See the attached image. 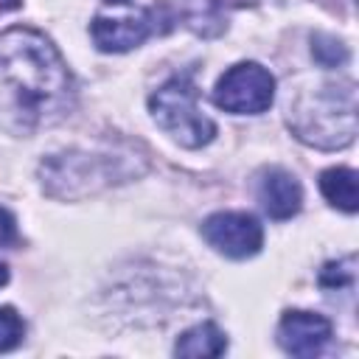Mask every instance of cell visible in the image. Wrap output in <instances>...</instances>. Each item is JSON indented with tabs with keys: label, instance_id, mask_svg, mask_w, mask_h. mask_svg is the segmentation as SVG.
Returning <instances> with one entry per match:
<instances>
[{
	"label": "cell",
	"instance_id": "e0dca14e",
	"mask_svg": "<svg viewBox=\"0 0 359 359\" xmlns=\"http://www.w3.org/2000/svg\"><path fill=\"white\" fill-rule=\"evenodd\" d=\"M107 3H126V0H107Z\"/></svg>",
	"mask_w": 359,
	"mask_h": 359
},
{
	"label": "cell",
	"instance_id": "9a60e30c",
	"mask_svg": "<svg viewBox=\"0 0 359 359\" xmlns=\"http://www.w3.org/2000/svg\"><path fill=\"white\" fill-rule=\"evenodd\" d=\"M22 0H0V14L3 11H11V8H20Z\"/></svg>",
	"mask_w": 359,
	"mask_h": 359
},
{
	"label": "cell",
	"instance_id": "ba28073f",
	"mask_svg": "<svg viewBox=\"0 0 359 359\" xmlns=\"http://www.w3.org/2000/svg\"><path fill=\"white\" fill-rule=\"evenodd\" d=\"M258 202L272 219H292L300 205H303V191L300 182L283 171V168H269L258 180Z\"/></svg>",
	"mask_w": 359,
	"mask_h": 359
},
{
	"label": "cell",
	"instance_id": "9c48e42d",
	"mask_svg": "<svg viewBox=\"0 0 359 359\" xmlns=\"http://www.w3.org/2000/svg\"><path fill=\"white\" fill-rule=\"evenodd\" d=\"M320 191L334 208H339L345 213H356L359 194H356V171L353 168H342L339 165V168L323 171L320 174Z\"/></svg>",
	"mask_w": 359,
	"mask_h": 359
},
{
	"label": "cell",
	"instance_id": "52a82bcc",
	"mask_svg": "<svg viewBox=\"0 0 359 359\" xmlns=\"http://www.w3.org/2000/svg\"><path fill=\"white\" fill-rule=\"evenodd\" d=\"M331 339V323L314 311H286L278 325V342L292 356H317Z\"/></svg>",
	"mask_w": 359,
	"mask_h": 359
},
{
	"label": "cell",
	"instance_id": "7a4b0ae2",
	"mask_svg": "<svg viewBox=\"0 0 359 359\" xmlns=\"http://www.w3.org/2000/svg\"><path fill=\"white\" fill-rule=\"evenodd\" d=\"M289 112L294 135L317 149H342L356 135V93L351 81L345 87L325 84L314 95H303Z\"/></svg>",
	"mask_w": 359,
	"mask_h": 359
},
{
	"label": "cell",
	"instance_id": "8992f818",
	"mask_svg": "<svg viewBox=\"0 0 359 359\" xmlns=\"http://www.w3.org/2000/svg\"><path fill=\"white\" fill-rule=\"evenodd\" d=\"M154 31L151 8H121V11H101L90 22V34L98 50L104 53H123L137 48Z\"/></svg>",
	"mask_w": 359,
	"mask_h": 359
},
{
	"label": "cell",
	"instance_id": "5b68a950",
	"mask_svg": "<svg viewBox=\"0 0 359 359\" xmlns=\"http://www.w3.org/2000/svg\"><path fill=\"white\" fill-rule=\"evenodd\" d=\"M202 236L216 252L227 258H250L264 244V230L258 219L241 210H224L208 216L202 222Z\"/></svg>",
	"mask_w": 359,
	"mask_h": 359
},
{
	"label": "cell",
	"instance_id": "6da1fadb",
	"mask_svg": "<svg viewBox=\"0 0 359 359\" xmlns=\"http://www.w3.org/2000/svg\"><path fill=\"white\" fill-rule=\"evenodd\" d=\"M76 104V81L56 45L34 28L0 34V121L31 132L62 121Z\"/></svg>",
	"mask_w": 359,
	"mask_h": 359
},
{
	"label": "cell",
	"instance_id": "8fae6325",
	"mask_svg": "<svg viewBox=\"0 0 359 359\" xmlns=\"http://www.w3.org/2000/svg\"><path fill=\"white\" fill-rule=\"evenodd\" d=\"M311 53L323 67H339L348 62V48L331 34H314L311 36Z\"/></svg>",
	"mask_w": 359,
	"mask_h": 359
},
{
	"label": "cell",
	"instance_id": "2e32d148",
	"mask_svg": "<svg viewBox=\"0 0 359 359\" xmlns=\"http://www.w3.org/2000/svg\"><path fill=\"white\" fill-rule=\"evenodd\" d=\"M8 280V269H6V264H0V286Z\"/></svg>",
	"mask_w": 359,
	"mask_h": 359
},
{
	"label": "cell",
	"instance_id": "277c9868",
	"mask_svg": "<svg viewBox=\"0 0 359 359\" xmlns=\"http://www.w3.org/2000/svg\"><path fill=\"white\" fill-rule=\"evenodd\" d=\"M272 98H275V79L258 62L233 65L213 90V101L236 115H258L269 109Z\"/></svg>",
	"mask_w": 359,
	"mask_h": 359
},
{
	"label": "cell",
	"instance_id": "5bb4252c",
	"mask_svg": "<svg viewBox=\"0 0 359 359\" xmlns=\"http://www.w3.org/2000/svg\"><path fill=\"white\" fill-rule=\"evenodd\" d=\"M14 238H17V224H14V216H11L6 208H0V247L11 244Z\"/></svg>",
	"mask_w": 359,
	"mask_h": 359
},
{
	"label": "cell",
	"instance_id": "7c38bea8",
	"mask_svg": "<svg viewBox=\"0 0 359 359\" xmlns=\"http://www.w3.org/2000/svg\"><path fill=\"white\" fill-rule=\"evenodd\" d=\"M25 337V323L11 306H0V353L14 351Z\"/></svg>",
	"mask_w": 359,
	"mask_h": 359
},
{
	"label": "cell",
	"instance_id": "4fadbf2b",
	"mask_svg": "<svg viewBox=\"0 0 359 359\" xmlns=\"http://www.w3.org/2000/svg\"><path fill=\"white\" fill-rule=\"evenodd\" d=\"M342 264H345V261H339V264H325V269L320 272V283H323V286H328V289L348 286V283L353 280V269H351L353 264H351L345 272H342Z\"/></svg>",
	"mask_w": 359,
	"mask_h": 359
},
{
	"label": "cell",
	"instance_id": "3957f363",
	"mask_svg": "<svg viewBox=\"0 0 359 359\" xmlns=\"http://www.w3.org/2000/svg\"><path fill=\"white\" fill-rule=\"evenodd\" d=\"M196 98H199V90L188 76H177L165 81L149 98V109L157 126L185 149H199L210 143L216 135V123L199 109Z\"/></svg>",
	"mask_w": 359,
	"mask_h": 359
},
{
	"label": "cell",
	"instance_id": "30bf717a",
	"mask_svg": "<svg viewBox=\"0 0 359 359\" xmlns=\"http://www.w3.org/2000/svg\"><path fill=\"white\" fill-rule=\"evenodd\" d=\"M224 348H227L224 334L213 323H199V325L188 328L177 339L174 353L177 356H194V359H199V356H222Z\"/></svg>",
	"mask_w": 359,
	"mask_h": 359
}]
</instances>
